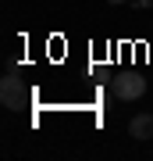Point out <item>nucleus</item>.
<instances>
[{
    "instance_id": "nucleus-3",
    "label": "nucleus",
    "mask_w": 153,
    "mask_h": 161,
    "mask_svg": "<svg viewBox=\"0 0 153 161\" xmlns=\"http://www.w3.org/2000/svg\"><path fill=\"white\" fill-rule=\"evenodd\" d=\"M128 132L135 140H153V115H135L128 122Z\"/></svg>"
},
{
    "instance_id": "nucleus-1",
    "label": "nucleus",
    "mask_w": 153,
    "mask_h": 161,
    "mask_svg": "<svg viewBox=\"0 0 153 161\" xmlns=\"http://www.w3.org/2000/svg\"><path fill=\"white\" fill-rule=\"evenodd\" d=\"M0 100H4L7 111H22V108H28L32 93L22 86V79H18V75H4V82H0Z\"/></svg>"
},
{
    "instance_id": "nucleus-4",
    "label": "nucleus",
    "mask_w": 153,
    "mask_h": 161,
    "mask_svg": "<svg viewBox=\"0 0 153 161\" xmlns=\"http://www.w3.org/2000/svg\"><path fill=\"white\" fill-rule=\"evenodd\" d=\"M135 4H139V7H153V0H135Z\"/></svg>"
},
{
    "instance_id": "nucleus-2",
    "label": "nucleus",
    "mask_w": 153,
    "mask_h": 161,
    "mask_svg": "<svg viewBox=\"0 0 153 161\" xmlns=\"http://www.w3.org/2000/svg\"><path fill=\"white\" fill-rule=\"evenodd\" d=\"M110 86H114V97H121V100H139L142 93H146V79H142L139 72H121V75L110 79Z\"/></svg>"
}]
</instances>
